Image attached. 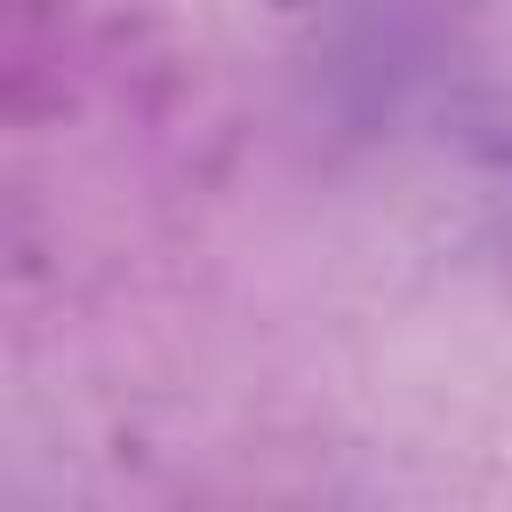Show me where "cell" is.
Segmentation results:
<instances>
[{
  "label": "cell",
  "instance_id": "6da1fadb",
  "mask_svg": "<svg viewBox=\"0 0 512 512\" xmlns=\"http://www.w3.org/2000/svg\"><path fill=\"white\" fill-rule=\"evenodd\" d=\"M272 16H304V8H320V0H264Z\"/></svg>",
  "mask_w": 512,
  "mask_h": 512
}]
</instances>
